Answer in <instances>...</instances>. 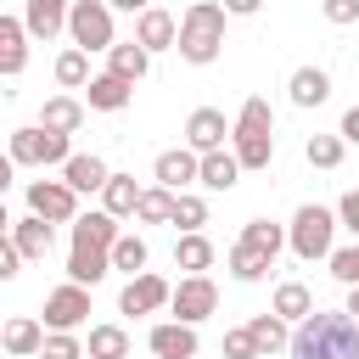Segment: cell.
<instances>
[{
    "label": "cell",
    "mask_w": 359,
    "mask_h": 359,
    "mask_svg": "<svg viewBox=\"0 0 359 359\" xmlns=\"http://www.w3.org/2000/svg\"><path fill=\"white\" fill-rule=\"evenodd\" d=\"M11 241L22 247L28 264H39V258H50V247H56V224L39 219V213H22V219H11Z\"/></svg>",
    "instance_id": "16"
},
{
    "label": "cell",
    "mask_w": 359,
    "mask_h": 359,
    "mask_svg": "<svg viewBox=\"0 0 359 359\" xmlns=\"http://www.w3.org/2000/svg\"><path fill=\"white\" fill-rule=\"evenodd\" d=\"M107 6H112V11H129V17H140L151 0H107Z\"/></svg>",
    "instance_id": "47"
},
{
    "label": "cell",
    "mask_w": 359,
    "mask_h": 359,
    "mask_svg": "<svg viewBox=\"0 0 359 359\" xmlns=\"http://www.w3.org/2000/svg\"><path fill=\"white\" fill-rule=\"evenodd\" d=\"M337 219H342V230H348V236H359V191H342Z\"/></svg>",
    "instance_id": "44"
},
{
    "label": "cell",
    "mask_w": 359,
    "mask_h": 359,
    "mask_svg": "<svg viewBox=\"0 0 359 359\" xmlns=\"http://www.w3.org/2000/svg\"><path fill=\"white\" fill-rule=\"evenodd\" d=\"M337 135H342L348 146H359V107H348V112H342V129H337Z\"/></svg>",
    "instance_id": "45"
},
{
    "label": "cell",
    "mask_w": 359,
    "mask_h": 359,
    "mask_svg": "<svg viewBox=\"0 0 359 359\" xmlns=\"http://www.w3.org/2000/svg\"><path fill=\"white\" fill-rule=\"evenodd\" d=\"M325 264H331V275H337L342 286H359V241H353V247H337Z\"/></svg>",
    "instance_id": "40"
},
{
    "label": "cell",
    "mask_w": 359,
    "mask_h": 359,
    "mask_svg": "<svg viewBox=\"0 0 359 359\" xmlns=\"http://www.w3.org/2000/svg\"><path fill=\"white\" fill-rule=\"evenodd\" d=\"M196 359H202V353H196Z\"/></svg>",
    "instance_id": "50"
},
{
    "label": "cell",
    "mask_w": 359,
    "mask_h": 359,
    "mask_svg": "<svg viewBox=\"0 0 359 359\" xmlns=\"http://www.w3.org/2000/svg\"><path fill=\"white\" fill-rule=\"evenodd\" d=\"M342 151H348V140H342V135H309V140H303L309 168H337V163H342Z\"/></svg>",
    "instance_id": "36"
},
{
    "label": "cell",
    "mask_w": 359,
    "mask_h": 359,
    "mask_svg": "<svg viewBox=\"0 0 359 359\" xmlns=\"http://www.w3.org/2000/svg\"><path fill=\"white\" fill-rule=\"evenodd\" d=\"M67 157H73V146L62 129H45V123L11 129V163L17 168H62Z\"/></svg>",
    "instance_id": "5"
},
{
    "label": "cell",
    "mask_w": 359,
    "mask_h": 359,
    "mask_svg": "<svg viewBox=\"0 0 359 359\" xmlns=\"http://www.w3.org/2000/svg\"><path fill=\"white\" fill-rule=\"evenodd\" d=\"M28 22L22 17H0V73L6 79H17L22 67H28Z\"/></svg>",
    "instance_id": "19"
},
{
    "label": "cell",
    "mask_w": 359,
    "mask_h": 359,
    "mask_svg": "<svg viewBox=\"0 0 359 359\" xmlns=\"http://www.w3.org/2000/svg\"><path fill=\"white\" fill-rule=\"evenodd\" d=\"M151 180H157V185H168V191H191V185H202V151H191V146L157 151Z\"/></svg>",
    "instance_id": "11"
},
{
    "label": "cell",
    "mask_w": 359,
    "mask_h": 359,
    "mask_svg": "<svg viewBox=\"0 0 359 359\" xmlns=\"http://www.w3.org/2000/svg\"><path fill=\"white\" fill-rule=\"evenodd\" d=\"M45 337H50V325H45V320H34V314L6 320V331H0V342H6V353H11V359H34V353H45Z\"/></svg>",
    "instance_id": "17"
},
{
    "label": "cell",
    "mask_w": 359,
    "mask_h": 359,
    "mask_svg": "<svg viewBox=\"0 0 359 359\" xmlns=\"http://www.w3.org/2000/svg\"><path fill=\"white\" fill-rule=\"evenodd\" d=\"M348 314L359 320V286H348Z\"/></svg>",
    "instance_id": "48"
},
{
    "label": "cell",
    "mask_w": 359,
    "mask_h": 359,
    "mask_svg": "<svg viewBox=\"0 0 359 359\" xmlns=\"http://www.w3.org/2000/svg\"><path fill=\"white\" fill-rule=\"evenodd\" d=\"M247 331H252V342H258V353L269 359V353H280V348H292V331H286V320L269 309V314H252L247 320Z\"/></svg>",
    "instance_id": "31"
},
{
    "label": "cell",
    "mask_w": 359,
    "mask_h": 359,
    "mask_svg": "<svg viewBox=\"0 0 359 359\" xmlns=\"http://www.w3.org/2000/svg\"><path fill=\"white\" fill-rule=\"evenodd\" d=\"M84 320H90V286L62 280L56 292H45V325L50 331H79Z\"/></svg>",
    "instance_id": "10"
},
{
    "label": "cell",
    "mask_w": 359,
    "mask_h": 359,
    "mask_svg": "<svg viewBox=\"0 0 359 359\" xmlns=\"http://www.w3.org/2000/svg\"><path fill=\"white\" fill-rule=\"evenodd\" d=\"M107 275H112V252H107V247H73V252H67V280L101 286Z\"/></svg>",
    "instance_id": "24"
},
{
    "label": "cell",
    "mask_w": 359,
    "mask_h": 359,
    "mask_svg": "<svg viewBox=\"0 0 359 359\" xmlns=\"http://www.w3.org/2000/svg\"><path fill=\"white\" fill-rule=\"evenodd\" d=\"M337 230H342L337 208L303 202V208L292 213V224H286V247H292L303 264H314V258H331V252H337Z\"/></svg>",
    "instance_id": "4"
},
{
    "label": "cell",
    "mask_w": 359,
    "mask_h": 359,
    "mask_svg": "<svg viewBox=\"0 0 359 359\" xmlns=\"http://www.w3.org/2000/svg\"><path fill=\"white\" fill-rule=\"evenodd\" d=\"M230 151L241 157V168H269V163H275V112H269L264 95H247V101H241Z\"/></svg>",
    "instance_id": "3"
},
{
    "label": "cell",
    "mask_w": 359,
    "mask_h": 359,
    "mask_svg": "<svg viewBox=\"0 0 359 359\" xmlns=\"http://www.w3.org/2000/svg\"><path fill=\"white\" fill-rule=\"evenodd\" d=\"M84 101H90V112H123V107L135 101V84L118 79V73H95V79L84 84Z\"/></svg>",
    "instance_id": "21"
},
{
    "label": "cell",
    "mask_w": 359,
    "mask_h": 359,
    "mask_svg": "<svg viewBox=\"0 0 359 359\" xmlns=\"http://www.w3.org/2000/svg\"><path fill=\"white\" fill-rule=\"evenodd\" d=\"M135 39L157 56V50H174L180 45V17L174 11H163V6H146L140 17H135Z\"/></svg>",
    "instance_id": "14"
},
{
    "label": "cell",
    "mask_w": 359,
    "mask_h": 359,
    "mask_svg": "<svg viewBox=\"0 0 359 359\" xmlns=\"http://www.w3.org/2000/svg\"><path fill=\"white\" fill-rule=\"evenodd\" d=\"M174 196H180V191H168V185H157V180H151V185L140 191L135 219H140V224H174Z\"/></svg>",
    "instance_id": "32"
},
{
    "label": "cell",
    "mask_w": 359,
    "mask_h": 359,
    "mask_svg": "<svg viewBox=\"0 0 359 359\" xmlns=\"http://www.w3.org/2000/svg\"><path fill=\"white\" fill-rule=\"evenodd\" d=\"M213 309H219V286H213L208 275H180L168 314H174V320H185V325H202Z\"/></svg>",
    "instance_id": "9"
},
{
    "label": "cell",
    "mask_w": 359,
    "mask_h": 359,
    "mask_svg": "<svg viewBox=\"0 0 359 359\" xmlns=\"http://www.w3.org/2000/svg\"><path fill=\"white\" fill-rule=\"evenodd\" d=\"M123 236V219L118 213H107V208H95V213H79L73 219V247H107L112 252V241Z\"/></svg>",
    "instance_id": "18"
},
{
    "label": "cell",
    "mask_w": 359,
    "mask_h": 359,
    "mask_svg": "<svg viewBox=\"0 0 359 359\" xmlns=\"http://www.w3.org/2000/svg\"><path fill=\"white\" fill-rule=\"evenodd\" d=\"M241 241H252V247H264L269 258H280V247H286V224H275V219H247V224H241Z\"/></svg>",
    "instance_id": "37"
},
{
    "label": "cell",
    "mask_w": 359,
    "mask_h": 359,
    "mask_svg": "<svg viewBox=\"0 0 359 359\" xmlns=\"http://www.w3.org/2000/svg\"><path fill=\"white\" fill-rule=\"evenodd\" d=\"M269 309H275V314H280L286 325H303V320L314 314V292H309L303 280H280V286H275V303H269Z\"/></svg>",
    "instance_id": "28"
},
{
    "label": "cell",
    "mask_w": 359,
    "mask_h": 359,
    "mask_svg": "<svg viewBox=\"0 0 359 359\" xmlns=\"http://www.w3.org/2000/svg\"><path fill=\"white\" fill-rule=\"evenodd\" d=\"M174 264H180L185 275H208V269H213V241H208L202 230H180V241H174Z\"/></svg>",
    "instance_id": "27"
},
{
    "label": "cell",
    "mask_w": 359,
    "mask_h": 359,
    "mask_svg": "<svg viewBox=\"0 0 359 359\" xmlns=\"http://www.w3.org/2000/svg\"><path fill=\"white\" fill-rule=\"evenodd\" d=\"M174 303V286L163 280V275H151V269H140V275H129L123 280V292H118V314H157V309H168Z\"/></svg>",
    "instance_id": "8"
},
{
    "label": "cell",
    "mask_w": 359,
    "mask_h": 359,
    "mask_svg": "<svg viewBox=\"0 0 359 359\" xmlns=\"http://www.w3.org/2000/svg\"><path fill=\"white\" fill-rule=\"evenodd\" d=\"M292 359H359V320L348 309H314L292 331Z\"/></svg>",
    "instance_id": "1"
},
{
    "label": "cell",
    "mask_w": 359,
    "mask_h": 359,
    "mask_svg": "<svg viewBox=\"0 0 359 359\" xmlns=\"http://www.w3.org/2000/svg\"><path fill=\"white\" fill-rule=\"evenodd\" d=\"M34 359H39V353H34Z\"/></svg>",
    "instance_id": "49"
},
{
    "label": "cell",
    "mask_w": 359,
    "mask_h": 359,
    "mask_svg": "<svg viewBox=\"0 0 359 359\" xmlns=\"http://www.w3.org/2000/svg\"><path fill=\"white\" fill-rule=\"evenodd\" d=\"M140 191H146V185H135V174H112V180H107V191H101V208H107V213H118V219H135Z\"/></svg>",
    "instance_id": "30"
},
{
    "label": "cell",
    "mask_w": 359,
    "mask_h": 359,
    "mask_svg": "<svg viewBox=\"0 0 359 359\" xmlns=\"http://www.w3.org/2000/svg\"><path fill=\"white\" fill-rule=\"evenodd\" d=\"M95 73H90V50H79V45H67L62 56H56V84L62 90H84Z\"/></svg>",
    "instance_id": "34"
},
{
    "label": "cell",
    "mask_w": 359,
    "mask_h": 359,
    "mask_svg": "<svg viewBox=\"0 0 359 359\" xmlns=\"http://www.w3.org/2000/svg\"><path fill=\"white\" fill-rule=\"evenodd\" d=\"M202 224H208V196L180 191L174 196V230H202Z\"/></svg>",
    "instance_id": "38"
},
{
    "label": "cell",
    "mask_w": 359,
    "mask_h": 359,
    "mask_svg": "<svg viewBox=\"0 0 359 359\" xmlns=\"http://www.w3.org/2000/svg\"><path fill=\"white\" fill-rule=\"evenodd\" d=\"M230 135H236V123H224L219 107H196V112L185 118V146H191V151H219Z\"/></svg>",
    "instance_id": "13"
},
{
    "label": "cell",
    "mask_w": 359,
    "mask_h": 359,
    "mask_svg": "<svg viewBox=\"0 0 359 359\" xmlns=\"http://www.w3.org/2000/svg\"><path fill=\"white\" fill-rule=\"evenodd\" d=\"M236 180H241V157L236 151H202V191H236Z\"/></svg>",
    "instance_id": "26"
},
{
    "label": "cell",
    "mask_w": 359,
    "mask_h": 359,
    "mask_svg": "<svg viewBox=\"0 0 359 359\" xmlns=\"http://www.w3.org/2000/svg\"><path fill=\"white\" fill-rule=\"evenodd\" d=\"M258 6H264V0H224V11H230V17H252Z\"/></svg>",
    "instance_id": "46"
},
{
    "label": "cell",
    "mask_w": 359,
    "mask_h": 359,
    "mask_svg": "<svg viewBox=\"0 0 359 359\" xmlns=\"http://www.w3.org/2000/svg\"><path fill=\"white\" fill-rule=\"evenodd\" d=\"M67 39L79 45V50H112L118 45V28H112V6L107 0H73V17H67Z\"/></svg>",
    "instance_id": "6"
},
{
    "label": "cell",
    "mask_w": 359,
    "mask_h": 359,
    "mask_svg": "<svg viewBox=\"0 0 359 359\" xmlns=\"http://www.w3.org/2000/svg\"><path fill=\"white\" fill-rule=\"evenodd\" d=\"M224 359H264L247 325H236V331H224Z\"/></svg>",
    "instance_id": "41"
},
{
    "label": "cell",
    "mask_w": 359,
    "mask_h": 359,
    "mask_svg": "<svg viewBox=\"0 0 359 359\" xmlns=\"http://www.w3.org/2000/svg\"><path fill=\"white\" fill-rule=\"evenodd\" d=\"M286 95H292V107H325L331 101V73L325 67H292V79H286Z\"/></svg>",
    "instance_id": "20"
},
{
    "label": "cell",
    "mask_w": 359,
    "mask_h": 359,
    "mask_svg": "<svg viewBox=\"0 0 359 359\" xmlns=\"http://www.w3.org/2000/svg\"><path fill=\"white\" fill-rule=\"evenodd\" d=\"M320 11H325V22H337V28L359 22V0H320Z\"/></svg>",
    "instance_id": "43"
},
{
    "label": "cell",
    "mask_w": 359,
    "mask_h": 359,
    "mask_svg": "<svg viewBox=\"0 0 359 359\" xmlns=\"http://www.w3.org/2000/svg\"><path fill=\"white\" fill-rule=\"evenodd\" d=\"M62 180L79 191V196H90V191H107V180H112V168L95 157V151H73L67 163H62Z\"/></svg>",
    "instance_id": "22"
},
{
    "label": "cell",
    "mask_w": 359,
    "mask_h": 359,
    "mask_svg": "<svg viewBox=\"0 0 359 359\" xmlns=\"http://www.w3.org/2000/svg\"><path fill=\"white\" fill-rule=\"evenodd\" d=\"M39 359H90V348L79 342V331H50L45 337V353Z\"/></svg>",
    "instance_id": "39"
},
{
    "label": "cell",
    "mask_w": 359,
    "mask_h": 359,
    "mask_svg": "<svg viewBox=\"0 0 359 359\" xmlns=\"http://www.w3.org/2000/svg\"><path fill=\"white\" fill-rule=\"evenodd\" d=\"M146 348H151L157 359H196V353H202L196 325H185V320H163V325H151V331H146Z\"/></svg>",
    "instance_id": "12"
},
{
    "label": "cell",
    "mask_w": 359,
    "mask_h": 359,
    "mask_svg": "<svg viewBox=\"0 0 359 359\" xmlns=\"http://www.w3.org/2000/svg\"><path fill=\"white\" fill-rule=\"evenodd\" d=\"M84 112H90V101H79V95H50V101L39 107V123H45V129H62V135H79V129H84Z\"/></svg>",
    "instance_id": "25"
},
{
    "label": "cell",
    "mask_w": 359,
    "mask_h": 359,
    "mask_svg": "<svg viewBox=\"0 0 359 359\" xmlns=\"http://www.w3.org/2000/svg\"><path fill=\"white\" fill-rule=\"evenodd\" d=\"M22 196H28V213H39L50 224H73L79 219V191L67 180H28Z\"/></svg>",
    "instance_id": "7"
},
{
    "label": "cell",
    "mask_w": 359,
    "mask_h": 359,
    "mask_svg": "<svg viewBox=\"0 0 359 359\" xmlns=\"http://www.w3.org/2000/svg\"><path fill=\"white\" fill-rule=\"evenodd\" d=\"M67 17H73V0H22V22H28V34L34 39H56V34H67Z\"/></svg>",
    "instance_id": "15"
},
{
    "label": "cell",
    "mask_w": 359,
    "mask_h": 359,
    "mask_svg": "<svg viewBox=\"0 0 359 359\" xmlns=\"http://www.w3.org/2000/svg\"><path fill=\"white\" fill-rule=\"evenodd\" d=\"M269 269H275V258H269L264 247H252V241H236V247H230V275H236L241 286H252V280H264Z\"/></svg>",
    "instance_id": "29"
},
{
    "label": "cell",
    "mask_w": 359,
    "mask_h": 359,
    "mask_svg": "<svg viewBox=\"0 0 359 359\" xmlns=\"http://www.w3.org/2000/svg\"><path fill=\"white\" fill-rule=\"evenodd\" d=\"M224 0H191L185 11H180V56L191 62V67H208V62H219V50H224Z\"/></svg>",
    "instance_id": "2"
},
{
    "label": "cell",
    "mask_w": 359,
    "mask_h": 359,
    "mask_svg": "<svg viewBox=\"0 0 359 359\" xmlns=\"http://www.w3.org/2000/svg\"><path fill=\"white\" fill-rule=\"evenodd\" d=\"M107 73H118V79L140 84V79L151 73V50H146L140 39H118V45L107 50Z\"/></svg>",
    "instance_id": "23"
},
{
    "label": "cell",
    "mask_w": 359,
    "mask_h": 359,
    "mask_svg": "<svg viewBox=\"0 0 359 359\" xmlns=\"http://www.w3.org/2000/svg\"><path fill=\"white\" fill-rule=\"evenodd\" d=\"M22 264H28V258H22V247L11 241V230H6V241H0V280H17Z\"/></svg>",
    "instance_id": "42"
},
{
    "label": "cell",
    "mask_w": 359,
    "mask_h": 359,
    "mask_svg": "<svg viewBox=\"0 0 359 359\" xmlns=\"http://www.w3.org/2000/svg\"><path fill=\"white\" fill-rule=\"evenodd\" d=\"M146 258H151V247H146V236H135V230H123V236L112 241V269H123V275H140V269H146Z\"/></svg>",
    "instance_id": "35"
},
{
    "label": "cell",
    "mask_w": 359,
    "mask_h": 359,
    "mask_svg": "<svg viewBox=\"0 0 359 359\" xmlns=\"http://www.w3.org/2000/svg\"><path fill=\"white\" fill-rule=\"evenodd\" d=\"M84 348H90V359H129V331L112 325V320L107 325H90V342Z\"/></svg>",
    "instance_id": "33"
}]
</instances>
